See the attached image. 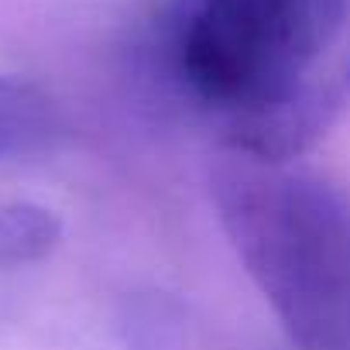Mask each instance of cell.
Masks as SVG:
<instances>
[{
    "instance_id": "3957f363",
    "label": "cell",
    "mask_w": 350,
    "mask_h": 350,
    "mask_svg": "<svg viewBox=\"0 0 350 350\" xmlns=\"http://www.w3.org/2000/svg\"><path fill=\"white\" fill-rule=\"evenodd\" d=\"M59 131V110L35 83L0 72V161L52 148Z\"/></svg>"
},
{
    "instance_id": "277c9868",
    "label": "cell",
    "mask_w": 350,
    "mask_h": 350,
    "mask_svg": "<svg viewBox=\"0 0 350 350\" xmlns=\"http://www.w3.org/2000/svg\"><path fill=\"white\" fill-rule=\"evenodd\" d=\"M62 241V220L38 203L0 206V271L45 261Z\"/></svg>"
},
{
    "instance_id": "6da1fadb",
    "label": "cell",
    "mask_w": 350,
    "mask_h": 350,
    "mask_svg": "<svg viewBox=\"0 0 350 350\" xmlns=\"http://www.w3.org/2000/svg\"><path fill=\"white\" fill-rule=\"evenodd\" d=\"M151 66L227 151L288 161L350 107V0H165Z\"/></svg>"
},
{
    "instance_id": "7a4b0ae2",
    "label": "cell",
    "mask_w": 350,
    "mask_h": 350,
    "mask_svg": "<svg viewBox=\"0 0 350 350\" xmlns=\"http://www.w3.org/2000/svg\"><path fill=\"white\" fill-rule=\"evenodd\" d=\"M220 227L299 350H350V196L319 172L227 151L210 168Z\"/></svg>"
}]
</instances>
